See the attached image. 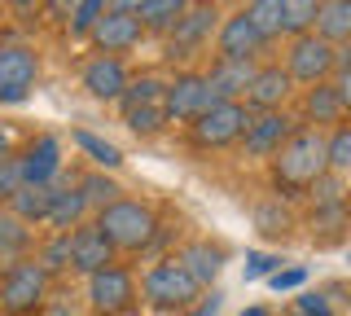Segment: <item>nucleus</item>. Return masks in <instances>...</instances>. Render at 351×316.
Masks as SVG:
<instances>
[{"label": "nucleus", "mask_w": 351, "mask_h": 316, "mask_svg": "<svg viewBox=\"0 0 351 316\" xmlns=\"http://www.w3.org/2000/svg\"><path fill=\"white\" fill-rule=\"evenodd\" d=\"M321 171H329L325 167V132L299 123L281 141L277 154H272V184H277L285 198H294V193H303Z\"/></svg>", "instance_id": "f257e3e1"}, {"label": "nucleus", "mask_w": 351, "mask_h": 316, "mask_svg": "<svg viewBox=\"0 0 351 316\" xmlns=\"http://www.w3.org/2000/svg\"><path fill=\"white\" fill-rule=\"evenodd\" d=\"M93 224L101 228V237L114 250H145L154 224H158V211L141 198H123L119 193V198H110L106 206L93 211Z\"/></svg>", "instance_id": "f03ea898"}, {"label": "nucleus", "mask_w": 351, "mask_h": 316, "mask_svg": "<svg viewBox=\"0 0 351 316\" xmlns=\"http://www.w3.org/2000/svg\"><path fill=\"white\" fill-rule=\"evenodd\" d=\"M197 294H202V286H197L189 272H184L180 259H176V255H158V264H149L145 277H141L136 299L145 303V308H154V312L176 316V312L189 308Z\"/></svg>", "instance_id": "7ed1b4c3"}, {"label": "nucleus", "mask_w": 351, "mask_h": 316, "mask_svg": "<svg viewBox=\"0 0 351 316\" xmlns=\"http://www.w3.org/2000/svg\"><path fill=\"white\" fill-rule=\"evenodd\" d=\"M49 272H44L31 255L9 259L0 272V312L5 316H36L40 303L49 299Z\"/></svg>", "instance_id": "20e7f679"}, {"label": "nucleus", "mask_w": 351, "mask_h": 316, "mask_svg": "<svg viewBox=\"0 0 351 316\" xmlns=\"http://www.w3.org/2000/svg\"><path fill=\"white\" fill-rule=\"evenodd\" d=\"M246 119H250V110L241 101H215L211 110L189 119V145L193 149H228V145H237Z\"/></svg>", "instance_id": "39448f33"}, {"label": "nucleus", "mask_w": 351, "mask_h": 316, "mask_svg": "<svg viewBox=\"0 0 351 316\" xmlns=\"http://www.w3.org/2000/svg\"><path fill=\"white\" fill-rule=\"evenodd\" d=\"M215 27H219V9H215V0H193V5L180 14V23L167 31V53H162V58H167V62H184V58H193V53L202 49V45H211Z\"/></svg>", "instance_id": "423d86ee"}, {"label": "nucleus", "mask_w": 351, "mask_h": 316, "mask_svg": "<svg viewBox=\"0 0 351 316\" xmlns=\"http://www.w3.org/2000/svg\"><path fill=\"white\" fill-rule=\"evenodd\" d=\"M136 277L123 264H106L97 272H88V308L93 316H119L128 308H136Z\"/></svg>", "instance_id": "0eeeda50"}, {"label": "nucleus", "mask_w": 351, "mask_h": 316, "mask_svg": "<svg viewBox=\"0 0 351 316\" xmlns=\"http://www.w3.org/2000/svg\"><path fill=\"white\" fill-rule=\"evenodd\" d=\"M215 101H219V97L206 88V80L197 71H180L176 80L162 84V97H158L167 123H189V119H197L202 110H211Z\"/></svg>", "instance_id": "6e6552de"}, {"label": "nucleus", "mask_w": 351, "mask_h": 316, "mask_svg": "<svg viewBox=\"0 0 351 316\" xmlns=\"http://www.w3.org/2000/svg\"><path fill=\"white\" fill-rule=\"evenodd\" d=\"M40 80V53L31 45H0V106L27 101Z\"/></svg>", "instance_id": "1a4fd4ad"}, {"label": "nucleus", "mask_w": 351, "mask_h": 316, "mask_svg": "<svg viewBox=\"0 0 351 316\" xmlns=\"http://www.w3.org/2000/svg\"><path fill=\"white\" fill-rule=\"evenodd\" d=\"M334 49L338 45H325L321 36L303 31V36H290V53H285V75L294 84H321L334 75Z\"/></svg>", "instance_id": "9d476101"}, {"label": "nucleus", "mask_w": 351, "mask_h": 316, "mask_svg": "<svg viewBox=\"0 0 351 316\" xmlns=\"http://www.w3.org/2000/svg\"><path fill=\"white\" fill-rule=\"evenodd\" d=\"M294 119L285 110H250L246 127H241V149H246V158H272L281 149V141L294 132Z\"/></svg>", "instance_id": "9b49d317"}, {"label": "nucleus", "mask_w": 351, "mask_h": 316, "mask_svg": "<svg viewBox=\"0 0 351 316\" xmlns=\"http://www.w3.org/2000/svg\"><path fill=\"white\" fill-rule=\"evenodd\" d=\"M263 49H268V40L250 27V18L241 14V9H237V14H228V18H219V27H215V58L255 62Z\"/></svg>", "instance_id": "f8f14e48"}, {"label": "nucleus", "mask_w": 351, "mask_h": 316, "mask_svg": "<svg viewBox=\"0 0 351 316\" xmlns=\"http://www.w3.org/2000/svg\"><path fill=\"white\" fill-rule=\"evenodd\" d=\"M290 93H294V80L285 75V66L281 62H268V66H255L241 106H246V110H285Z\"/></svg>", "instance_id": "ddd939ff"}, {"label": "nucleus", "mask_w": 351, "mask_h": 316, "mask_svg": "<svg viewBox=\"0 0 351 316\" xmlns=\"http://www.w3.org/2000/svg\"><path fill=\"white\" fill-rule=\"evenodd\" d=\"M88 40L97 45V53H114V58H123V53H132L145 40V27H141L136 14H106L93 23V31H88Z\"/></svg>", "instance_id": "4468645a"}, {"label": "nucleus", "mask_w": 351, "mask_h": 316, "mask_svg": "<svg viewBox=\"0 0 351 316\" xmlns=\"http://www.w3.org/2000/svg\"><path fill=\"white\" fill-rule=\"evenodd\" d=\"M347 119V88H338L334 80H321V84H307L303 88V123L307 127H338Z\"/></svg>", "instance_id": "2eb2a0df"}, {"label": "nucleus", "mask_w": 351, "mask_h": 316, "mask_svg": "<svg viewBox=\"0 0 351 316\" xmlns=\"http://www.w3.org/2000/svg\"><path fill=\"white\" fill-rule=\"evenodd\" d=\"M18 167H22V184H53L62 176V141L53 132L31 136V145L18 154Z\"/></svg>", "instance_id": "dca6fc26"}, {"label": "nucleus", "mask_w": 351, "mask_h": 316, "mask_svg": "<svg viewBox=\"0 0 351 316\" xmlns=\"http://www.w3.org/2000/svg\"><path fill=\"white\" fill-rule=\"evenodd\" d=\"M66 242H71V268L80 272V277H88V272H97L106 264H114V246L101 237V228H97L93 220L75 224L71 233H66Z\"/></svg>", "instance_id": "f3484780"}, {"label": "nucleus", "mask_w": 351, "mask_h": 316, "mask_svg": "<svg viewBox=\"0 0 351 316\" xmlns=\"http://www.w3.org/2000/svg\"><path fill=\"white\" fill-rule=\"evenodd\" d=\"M132 80L123 58H114V53H97V58L84 62V88L88 97H97V101H119V93H123V84Z\"/></svg>", "instance_id": "a211bd4d"}, {"label": "nucleus", "mask_w": 351, "mask_h": 316, "mask_svg": "<svg viewBox=\"0 0 351 316\" xmlns=\"http://www.w3.org/2000/svg\"><path fill=\"white\" fill-rule=\"evenodd\" d=\"M255 75V62H233V58H215L211 71L202 75L206 88H211L219 101H241L246 97V84Z\"/></svg>", "instance_id": "6ab92c4d"}, {"label": "nucleus", "mask_w": 351, "mask_h": 316, "mask_svg": "<svg viewBox=\"0 0 351 316\" xmlns=\"http://www.w3.org/2000/svg\"><path fill=\"white\" fill-rule=\"evenodd\" d=\"M88 215H93V211H88L84 193L75 189V184H58V180H53V206H49V220H44V224H49L53 233H71V228L84 224Z\"/></svg>", "instance_id": "aec40b11"}, {"label": "nucleus", "mask_w": 351, "mask_h": 316, "mask_svg": "<svg viewBox=\"0 0 351 316\" xmlns=\"http://www.w3.org/2000/svg\"><path fill=\"white\" fill-rule=\"evenodd\" d=\"M312 36L325 45H347L351 40V0H321L312 18Z\"/></svg>", "instance_id": "412c9836"}, {"label": "nucleus", "mask_w": 351, "mask_h": 316, "mask_svg": "<svg viewBox=\"0 0 351 316\" xmlns=\"http://www.w3.org/2000/svg\"><path fill=\"white\" fill-rule=\"evenodd\" d=\"M176 259L184 264V272L197 281V286H211V281L219 277V268H224V250L211 246V242H189L176 250Z\"/></svg>", "instance_id": "4be33fe9"}, {"label": "nucleus", "mask_w": 351, "mask_h": 316, "mask_svg": "<svg viewBox=\"0 0 351 316\" xmlns=\"http://www.w3.org/2000/svg\"><path fill=\"white\" fill-rule=\"evenodd\" d=\"M49 206H53V184H22L14 198L5 202V211L18 215L22 224H44L49 220Z\"/></svg>", "instance_id": "5701e85b"}, {"label": "nucleus", "mask_w": 351, "mask_h": 316, "mask_svg": "<svg viewBox=\"0 0 351 316\" xmlns=\"http://www.w3.org/2000/svg\"><path fill=\"white\" fill-rule=\"evenodd\" d=\"M189 5H193V0H145V5L136 9V18H141L145 31H154V36H167Z\"/></svg>", "instance_id": "b1692460"}, {"label": "nucleus", "mask_w": 351, "mask_h": 316, "mask_svg": "<svg viewBox=\"0 0 351 316\" xmlns=\"http://www.w3.org/2000/svg\"><path fill=\"white\" fill-rule=\"evenodd\" d=\"M241 14L250 18V27L259 31L263 40H281L285 36V14H281V0H246V9Z\"/></svg>", "instance_id": "393cba45"}, {"label": "nucleus", "mask_w": 351, "mask_h": 316, "mask_svg": "<svg viewBox=\"0 0 351 316\" xmlns=\"http://www.w3.org/2000/svg\"><path fill=\"white\" fill-rule=\"evenodd\" d=\"M31 250V224H22L18 215L0 211V259H22Z\"/></svg>", "instance_id": "a878e982"}, {"label": "nucleus", "mask_w": 351, "mask_h": 316, "mask_svg": "<svg viewBox=\"0 0 351 316\" xmlns=\"http://www.w3.org/2000/svg\"><path fill=\"white\" fill-rule=\"evenodd\" d=\"M71 141L88 154V162L93 167H101V171H114L119 162H123V154H119V145H110V141H101V136H93L88 127H75L71 132Z\"/></svg>", "instance_id": "bb28decb"}, {"label": "nucleus", "mask_w": 351, "mask_h": 316, "mask_svg": "<svg viewBox=\"0 0 351 316\" xmlns=\"http://www.w3.org/2000/svg\"><path fill=\"white\" fill-rule=\"evenodd\" d=\"M255 224H259V233H268V237H285L294 228V215L281 198H263L255 206Z\"/></svg>", "instance_id": "cd10ccee"}, {"label": "nucleus", "mask_w": 351, "mask_h": 316, "mask_svg": "<svg viewBox=\"0 0 351 316\" xmlns=\"http://www.w3.org/2000/svg\"><path fill=\"white\" fill-rule=\"evenodd\" d=\"M162 84H167V80H158V75H136V80L123 84V93H119V106H123V110H132V106H158Z\"/></svg>", "instance_id": "c85d7f7f"}, {"label": "nucleus", "mask_w": 351, "mask_h": 316, "mask_svg": "<svg viewBox=\"0 0 351 316\" xmlns=\"http://www.w3.org/2000/svg\"><path fill=\"white\" fill-rule=\"evenodd\" d=\"M325 167L338 171V176H347V167H351V127L347 123H338V127L325 132Z\"/></svg>", "instance_id": "c756f323"}, {"label": "nucleus", "mask_w": 351, "mask_h": 316, "mask_svg": "<svg viewBox=\"0 0 351 316\" xmlns=\"http://www.w3.org/2000/svg\"><path fill=\"white\" fill-rule=\"evenodd\" d=\"M36 264L49 272V277H62V272H71V242H66V233H53L49 242L36 250Z\"/></svg>", "instance_id": "7c9ffc66"}, {"label": "nucleus", "mask_w": 351, "mask_h": 316, "mask_svg": "<svg viewBox=\"0 0 351 316\" xmlns=\"http://www.w3.org/2000/svg\"><path fill=\"white\" fill-rule=\"evenodd\" d=\"M303 193H307V202H312V211L316 206H343V176H338V171H321Z\"/></svg>", "instance_id": "2f4dec72"}, {"label": "nucleus", "mask_w": 351, "mask_h": 316, "mask_svg": "<svg viewBox=\"0 0 351 316\" xmlns=\"http://www.w3.org/2000/svg\"><path fill=\"white\" fill-rule=\"evenodd\" d=\"M75 189L84 193V202H88V211H97V206H106L110 198H119V184L106 176V171H93V176H84V180H75Z\"/></svg>", "instance_id": "473e14b6"}, {"label": "nucleus", "mask_w": 351, "mask_h": 316, "mask_svg": "<svg viewBox=\"0 0 351 316\" xmlns=\"http://www.w3.org/2000/svg\"><path fill=\"white\" fill-rule=\"evenodd\" d=\"M316 5H321V0H281V14H285V36H303V31H312Z\"/></svg>", "instance_id": "72a5a7b5"}, {"label": "nucleus", "mask_w": 351, "mask_h": 316, "mask_svg": "<svg viewBox=\"0 0 351 316\" xmlns=\"http://www.w3.org/2000/svg\"><path fill=\"white\" fill-rule=\"evenodd\" d=\"M106 14V0H75L71 5V18H66V27H71V36L88 40V31H93V23Z\"/></svg>", "instance_id": "f704fd0d"}, {"label": "nucleus", "mask_w": 351, "mask_h": 316, "mask_svg": "<svg viewBox=\"0 0 351 316\" xmlns=\"http://www.w3.org/2000/svg\"><path fill=\"white\" fill-rule=\"evenodd\" d=\"M123 119H128V127L136 136H158L162 132V106H132V110H123Z\"/></svg>", "instance_id": "c9c22d12"}, {"label": "nucleus", "mask_w": 351, "mask_h": 316, "mask_svg": "<svg viewBox=\"0 0 351 316\" xmlns=\"http://www.w3.org/2000/svg\"><path fill=\"white\" fill-rule=\"evenodd\" d=\"M18 189H22V167H18V158L9 154V158H0V202H9Z\"/></svg>", "instance_id": "e433bc0d"}, {"label": "nucleus", "mask_w": 351, "mask_h": 316, "mask_svg": "<svg viewBox=\"0 0 351 316\" xmlns=\"http://www.w3.org/2000/svg\"><path fill=\"white\" fill-rule=\"evenodd\" d=\"M299 316H334V308H329V294H321V290L299 294Z\"/></svg>", "instance_id": "4c0bfd02"}, {"label": "nucleus", "mask_w": 351, "mask_h": 316, "mask_svg": "<svg viewBox=\"0 0 351 316\" xmlns=\"http://www.w3.org/2000/svg\"><path fill=\"white\" fill-rule=\"evenodd\" d=\"M281 259L277 255H263V250H255V255H246V281H259L268 277V272H277Z\"/></svg>", "instance_id": "58836bf2"}, {"label": "nucleus", "mask_w": 351, "mask_h": 316, "mask_svg": "<svg viewBox=\"0 0 351 316\" xmlns=\"http://www.w3.org/2000/svg\"><path fill=\"white\" fill-rule=\"evenodd\" d=\"M303 281H307L303 268H277V272H268V286L272 290H299Z\"/></svg>", "instance_id": "ea45409f"}, {"label": "nucleus", "mask_w": 351, "mask_h": 316, "mask_svg": "<svg viewBox=\"0 0 351 316\" xmlns=\"http://www.w3.org/2000/svg\"><path fill=\"white\" fill-rule=\"evenodd\" d=\"M215 312H219V290H211V294H197L189 308H184V312H176V316H215Z\"/></svg>", "instance_id": "a19ab883"}, {"label": "nucleus", "mask_w": 351, "mask_h": 316, "mask_svg": "<svg viewBox=\"0 0 351 316\" xmlns=\"http://www.w3.org/2000/svg\"><path fill=\"white\" fill-rule=\"evenodd\" d=\"M71 5L75 0H40V9H44L49 23H66V18H71Z\"/></svg>", "instance_id": "79ce46f5"}, {"label": "nucleus", "mask_w": 351, "mask_h": 316, "mask_svg": "<svg viewBox=\"0 0 351 316\" xmlns=\"http://www.w3.org/2000/svg\"><path fill=\"white\" fill-rule=\"evenodd\" d=\"M141 5H145V0H106V9H110V14H136Z\"/></svg>", "instance_id": "37998d69"}, {"label": "nucleus", "mask_w": 351, "mask_h": 316, "mask_svg": "<svg viewBox=\"0 0 351 316\" xmlns=\"http://www.w3.org/2000/svg\"><path fill=\"white\" fill-rule=\"evenodd\" d=\"M9 149H14V127L0 123V158H9Z\"/></svg>", "instance_id": "c03bdc74"}, {"label": "nucleus", "mask_w": 351, "mask_h": 316, "mask_svg": "<svg viewBox=\"0 0 351 316\" xmlns=\"http://www.w3.org/2000/svg\"><path fill=\"white\" fill-rule=\"evenodd\" d=\"M5 5H14L18 14H31V9H40V0H5Z\"/></svg>", "instance_id": "a18cd8bd"}, {"label": "nucleus", "mask_w": 351, "mask_h": 316, "mask_svg": "<svg viewBox=\"0 0 351 316\" xmlns=\"http://www.w3.org/2000/svg\"><path fill=\"white\" fill-rule=\"evenodd\" d=\"M241 316H272V312H268V308H246Z\"/></svg>", "instance_id": "49530a36"}, {"label": "nucleus", "mask_w": 351, "mask_h": 316, "mask_svg": "<svg viewBox=\"0 0 351 316\" xmlns=\"http://www.w3.org/2000/svg\"><path fill=\"white\" fill-rule=\"evenodd\" d=\"M119 316H145V312H141V308H128V312H119Z\"/></svg>", "instance_id": "de8ad7c7"}, {"label": "nucleus", "mask_w": 351, "mask_h": 316, "mask_svg": "<svg viewBox=\"0 0 351 316\" xmlns=\"http://www.w3.org/2000/svg\"><path fill=\"white\" fill-rule=\"evenodd\" d=\"M0 316H5V312H0Z\"/></svg>", "instance_id": "09e8293b"}]
</instances>
